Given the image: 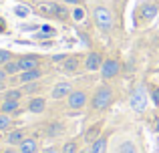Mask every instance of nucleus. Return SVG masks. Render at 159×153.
I'll return each mask as SVG.
<instances>
[{"mask_svg": "<svg viewBox=\"0 0 159 153\" xmlns=\"http://www.w3.org/2000/svg\"><path fill=\"white\" fill-rule=\"evenodd\" d=\"M91 153H107V137L101 135L91 143Z\"/></svg>", "mask_w": 159, "mask_h": 153, "instance_id": "16", "label": "nucleus"}, {"mask_svg": "<svg viewBox=\"0 0 159 153\" xmlns=\"http://www.w3.org/2000/svg\"><path fill=\"white\" fill-rule=\"evenodd\" d=\"M93 18H95V24H97L101 30H113V26H115V18H113L111 10H109L107 6H97L93 10Z\"/></svg>", "mask_w": 159, "mask_h": 153, "instance_id": "1", "label": "nucleus"}, {"mask_svg": "<svg viewBox=\"0 0 159 153\" xmlns=\"http://www.w3.org/2000/svg\"><path fill=\"white\" fill-rule=\"evenodd\" d=\"M0 113H2V111H0Z\"/></svg>", "mask_w": 159, "mask_h": 153, "instance_id": "38", "label": "nucleus"}, {"mask_svg": "<svg viewBox=\"0 0 159 153\" xmlns=\"http://www.w3.org/2000/svg\"><path fill=\"white\" fill-rule=\"evenodd\" d=\"M4 71L8 73V77L16 75V73H22V69H20V65H18V59H12L10 63H6L4 65Z\"/></svg>", "mask_w": 159, "mask_h": 153, "instance_id": "19", "label": "nucleus"}, {"mask_svg": "<svg viewBox=\"0 0 159 153\" xmlns=\"http://www.w3.org/2000/svg\"><path fill=\"white\" fill-rule=\"evenodd\" d=\"M81 153H91V151H81Z\"/></svg>", "mask_w": 159, "mask_h": 153, "instance_id": "37", "label": "nucleus"}, {"mask_svg": "<svg viewBox=\"0 0 159 153\" xmlns=\"http://www.w3.org/2000/svg\"><path fill=\"white\" fill-rule=\"evenodd\" d=\"M99 133H101V123H95V125H93V127H91V129L85 133V139H87L89 143H93L97 137H101Z\"/></svg>", "mask_w": 159, "mask_h": 153, "instance_id": "18", "label": "nucleus"}, {"mask_svg": "<svg viewBox=\"0 0 159 153\" xmlns=\"http://www.w3.org/2000/svg\"><path fill=\"white\" fill-rule=\"evenodd\" d=\"M73 18L77 20V22H79V20H83V18H85V10H83V6H77V8H73Z\"/></svg>", "mask_w": 159, "mask_h": 153, "instance_id": "28", "label": "nucleus"}, {"mask_svg": "<svg viewBox=\"0 0 159 153\" xmlns=\"http://www.w3.org/2000/svg\"><path fill=\"white\" fill-rule=\"evenodd\" d=\"M87 101H89V95H87V91L77 89V91H73V93L66 97V107H69L70 111H81L83 107L87 105Z\"/></svg>", "mask_w": 159, "mask_h": 153, "instance_id": "4", "label": "nucleus"}, {"mask_svg": "<svg viewBox=\"0 0 159 153\" xmlns=\"http://www.w3.org/2000/svg\"><path fill=\"white\" fill-rule=\"evenodd\" d=\"M81 67V55H69L65 61H62V71L66 75H75Z\"/></svg>", "mask_w": 159, "mask_h": 153, "instance_id": "8", "label": "nucleus"}, {"mask_svg": "<svg viewBox=\"0 0 159 153\" xmlns=\"http://www.w3.org/2000/svg\"><path fill=\"white\" fill-rule=\"evenodd\" d=\"M65 4H70V6H81V0H62Z\"/></svg>", "mask_w": 159, "mask_h": 153, "instance_id": "32", "label": "nucleus"}, {"mask_svg": "<svg viewBox=\"0 0 159 153\" xmlns=\"http://www.w3.org/2000/svg\"><path fill=\"white\" fill-rule=\"evenodd\" d=\"M101 77L105 79V81H109V79H115L117 75L121 73V61L115 59V56H111V59H105L101 65Z\"/></svg>", "mask_w": 159, "mask_h": 153, "instance_id": "3", "label": "nucleus"}, {"mask_svg": "<svg viewBox=\"0 0 159 153\" xmlns=\"http://www.w3.org/2000/svg\"><path fill=\"white\" fill-rule=\"evenodd\" d=\"M22 95H24L22 89H8V91H4V99H10V101H20Z\"/></svg>", "mask_w": 159, "mask_h": 153, "instance_id": "20", "label": "nucleus"}, {"mask_svg": "<svg viewBox=\"0 0 159 153\" xmlns=\"http://www.w3.org/2000/svg\"><path fill=\"white\" fill-rule=\"evenodd\" d=\"M18 105L20 101H10V99H4L2 105H0V111L6 115H12V113H18Z\"/></svg>", "mask_w": 159, "mask_h": 153, "instance_id": "15", "label": "nucleus"}, {"mask_svg": "<svg viewBox=\"0 0 159 153\" xmlns=\"http://www.w3.org/2000/svg\"><path fill=\"white\" fill-rule=\"evenodd\" d=\"M10 127H12V119H10V115L0 113V133H2V131H8Z\"/></svg>", "mask_w": 159, "mask_h": 153, "instance_id": "21", "label": "nucleus"}, {"mask_svg": "<svg viewBox=\"0 0 159 153\" xmlns=\"http://www.w3.org/2000/svg\"><path fill=\"white\" fill-rule=\"evenodd\" d=\"M155 131H159V119L155 121Z\"/></svg>", "mask_w": 159, "mask_h": 153, "instance_id": "34", "label": "nucleus"}, {"mask_svg": "<svg viewBox=\"0 0 159 153\" xmlns=\"http://www.w3.org/2000/svg\"><path fill=\"white\" fill-rule=\"evenodd\" d=\"M103 56H101V52H89V55L85 56V69L87 71H91V73H95V71H101V65H103Z\"/></svg>", "mask_w": 159, "mask_h": 153, "instance_id": "6", "label": "nucleus"}, {"mask_svg": "<svg viewBox=\"0 0 159 153\" xmlns=\"http://www.w3.org/2000/svg\"><path fill=\"white\" fill-rule=\"evenodd\" d=\"M131 107L137 111V113H141V111H145V107H147V99H145V93H143V87H137L135 93L131 95Z\"/></svg>", "mask_w": 159, "mask_h": 153, "instance_id": "5", "label": "nucleus"}, {"mask_svg": "<svg viewBox=\"0 0 159 153\" xmlns=\"http://www.w3.org/2000/svg\"><path fill=\"white\" fill-rule=\"evenodd\" d=\"M157 12H159V4H157V2H145L143 6H141L139 16H141V20L149 22V20H153V18H155V14H157Z\"/></svg>", "mask_w": 159, "mask_h": 153, "instance_id": "11", "label": "nucleus"}, {"mask_svg": "<svg viewBox=\"0 0 159 153\" xmlns=\"http://www.w3.org/2000/svg\"><path fill=\"white\" fill-rule=\"evenodd\" d=\"M22 91H24V95L39 93V91H40V83H39V81H34V83H26V85H22Z\"/></svg>", "mask_w": 159, "mask_h": 153, "instance_id": "22", "label": "nucleus"}, {"mask_svg": "<svg viewBox=\"0 0 159 153\" xmlns=\"http://www.w3.org/2000/svg\"><path fill=\"white\" fill-rule=\"evenodd\" d=\"M119 153H137V147L133 145V143H129V141H125L123 145L119 147Z\"/></svg>", "mask_w": 159, "mask_h": 153, "instance_id": "26", "label": "nucleus"}, {"mask_svg": "<svg viewBox=\"0 0 159 153\" xmlns=\"http://www.w3.org/2000/svg\"><path fill=\"white\" fill-rule=\"evenodd\" d=\"M43 69H30V71H22L18 73V83H22V85H26V83H34L39 81V79H43Z\"/></svg>", "mask_w": 159, "mask_h": 153, "instance_id": "10", "label": "nucleus"}, {"mask_svg": "<svg viewBox=\"0 0 159 153\" xmlns=\"http://www.w3.org/2000/svg\"><path fill=\"white\" fill-rule=\"evenodd\" d=\"M57 18H58V20H66V18H70V12H69V8H66L65 4H58Z\"/></svg>", "mask_w": 159, "mask_h": 153, "instance_id": "25", "label": "nucleus"}, {"mask_svg": "<svg viewBox=\"0 0 159 153\" xmlns=\"http://www.w3.org/2000/svg\"><path fill=\"white\" fill-rule=\"evenodd\" d=\"M39 151V139L36 137H26L18 145V153H36Z\"/></svg>", "mask_w": 159, "mask_h": 153, "instance_id": "13", "label": "nucleus"}, {"mask_svg": "<svg viewBox=\"0 0 159 153\" xmlns=\"http://www.w3.org/2000/svg\"><path fill=\"white\" fill-rule=\"evenodd\" d=\"M44 109H47V99L44 97H32L30 101H28V111H30L32 115L44 113Z\"/></svg>", "mask_w": 159, "mask_h": 153, "instance_id": "12", "label": "nucleus"}, {"mask_svg": "<svg viewBox=\"0 0 159 153\" xmlns=\"http://www.w3.org/2000/svg\"><path fill=\"white\" fill-rule=\"evenodd\" d=\"M65 59H66L65 55H54V56H52V63H62Z\"/></svg>", "mask_w": 159, "mask_h": 153, "instance_id": "31", "label": "nucleus"}, {"mask_svg": "<svg viewBox=\"0 0 159 153\" xmlns=\"http://www.w3.org/2000/svg\"><path fill=\"white\" fill-rule=\"evenodd\" d=\"M149 93H151L153 103L159 107V85H149Z\"/></svg>", "mask_w": 159, "mask_h": 153, "instance_id": "27", "label": "nucleus"}, {"mask_svg": "<svg viewBox=\"0 0 159 153\" xmlns=\"http://www.w3.org/2000/svg\"><path fill=\"white\" fill-rule=\"evenodd\" d=\"M4 153H14V151H4Z\"/></svg>", "mask_w": 159, "mask_h": 153, "instance_id": "36", "label": "nucleus"}, {"mask_svg": "<svg viewBox=\"0 0 159 153\" xmlns=\"http://www.w3.org/2000/svg\"><path fill=\"white\" fill-rule=\"evenodd\" d=\"M43 153H58L57 149H54V147H47V149H44Z\"/></svg>", "mask_w": 159, "mask_h": 153, "instance_id": "33", "label": "nucleus"}, {"mask_svg": "<svg viewBox=\"0 0 159 153\" xmlns=\"http://www.w3.org/2000/svg\"><path fill=\"white\" fill-rule=\"evenodd\" d=\"M111 103H113V89L107 87V85H103V87H99V89L95 91L93 103H91V105H93L95 111H103V109H107Z\"/></svg>", "mask_w": 159, "mask_h": 153, "instance_id": "2", "label": "nucleus"}, {"mask_svg": "<svg viewBox=\"0 0 159 153\" xmlns=\"http://www.w3.org/2000/svg\"><path fill=\"white\" fill-rule=\"evenodd\" d=\"M18 65L22 71H30V69H39L40 67V56L39 55H22L18 59Z\"/></svg>", "mask_w": 159, "mask_h": 153, "instance_id": "9", "label": "nucleus"}, {"mask_svg": "<svg viewBox=\"0 0 159 153\" xmlns=\"http://www.w3.org/2000/svg\"><path fill=\"white\" fill-rule=\"evenodd\" d=\"M4 89H6V87H4V83H0V91H4Z\"/></svg>", "mask_w": 159, "mask_h": 153, "instance_id": "35", "label": "nucleus"}, {"mask_svg": "<svg viewBox=\"0 0 159 153\" xmlns=\"http://www.w3.org/2000/svg\"><path fill=\"white\" fill-rule=\"evenodd\" d=\"M57 10H58V4L57 2H44L43 6H40V12L43 14H48V16H52V18H57Z\"/></svg>", "mask_w": 159, "mask_h": 153, "instance_id": "17", "label": "nucleus"}, {"mask_svg": "<svg viewBox=\"0 0 159 153\" xmlns=\"http://www.w3.org/2000/svg\"><path fill=\"white\" fill-rule=\"evenodd\" d=\"M61 153H79V145H77V141H66L65 145H62Z\"/></svg>", "mask_w": 159, "mask_h": 153, "instance_id": "23", "label": "nucleus"}, {"mask_svg": "<svg viewBox=\"0 0 159 153\" xmlns=\"http://www.w3.org/2000/svg\"><path fill=\"white\" fill-rule=\"evenodd\" d=\"M73 93V85L70 83H66V81H62V83H57V85L52 87V91H51V97L52 99H65V97H69V95Z\"/></svg>", "mask_w": 159, "mask_h": 153, "instance_id": "7", "label": "nucleus"}, {"mask_svg": "<svg viewBox=\"0 0 159 153\" xmlns=\"http://www.w3.org/2000/svg\"><path fill=\"white\" fill-rule=\"evenodd\" d=\"M0 139H2V137H0Z\"/></svg>", "mask_w": 159, "mask_h": 153, "instance_id": "39", "label": "nucleus"}, {"mask_svg": "<svg viewBox=\"0 0 159 153\" xmlns=\"http://www.w3.org/2000/svg\"><path fill=\"white\" fill-rule=\"evenodd\" d=\"M61 131H62L61 125H54V127H51V129H48V133H51V135H57V133H61Z\"/></svg>", "mask_w": 159, "mask_h": 153, "instance_id": "29", "label": "nucleus"}, {"mask_svg": "<svg viewBox=\"0 0 159 153\" xmlns=\"http://www.w3.org/2000/svg\"><path fill=\"white\" fill-rule=\"evenodd\" d=\"M8 79V73L4 71V67H0V83H4Z\"/></svg>", "mask_w": 159, "mask_h": 153, "instance_id": "30", "label": "nucleus"}, {"mask_svg": "<svg viewBox=\"0 0 159 153\" xmlns=\"http://www.w3.org/2000/svg\"><path fill=\"white\" fill-rule=\"evenodd\" d=\"M12 59H14V55H12L10 51H4V48H0V67H4L6 63H10Z\"/></svg>", "mask_w": 159, "mask_h": 153, "instance_id": "24", "label": "nucleus"}, {"mask_svg": "<svg viewBox=\"0 0 159 153\" xmlns=\"http://www.w3.org/2000/svg\"><path fill=\"white\" fill-rule=\"evenodd\" d=\"M24 139H26V135H24V131H22V129L8 131V135H6V143H8V145H20Z\"/></svg>", "mask_w": 159, "mask_h": 153, "instance_id": "14", "label": "nucleus"}]
</instances>
